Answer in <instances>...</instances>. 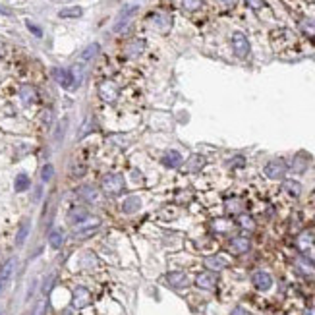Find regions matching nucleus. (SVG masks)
Returning a JSON list of instances; mask_svg holds the SVG:
<instances>
[{
	"label": "nucleus",
	"instance_id": "nucleus-20",
	"mask_svg": "<svg viewBox=\"0 0 315 315\" xmlns=\"http://www.w3.org/2000/svg\"><path fill=\"white\" fill-rule=\"evenodd\" d=\"M283 191L290 197H300L302 195V184L298 180H284Z\"/></svg>",
	"mask_w": 315,
	"mask_h": 315
},
{
	"label": "nucleus",
	"instance_id": "nucleus-44",
	"mask_svg": "<svg viewBox=\"0 0 315 315\" xmlns=\"http://www.w3.org/2000/svg\"><path fill=\"white\" fill-rule=\"evenodd\" d=\"M306 315H315V308H310V310L306 312Z\"/></svg>",
	"mask_w": 315,
	"mask_h": 315
},
{
	"label": "nucleus",
	"instance_id": "nucleus-30",
	"mask_svg": "<svg viewBox=\"0 0 315 315\" xmlns=\"http://www.w3.org/2000/svg\"><path fill=\"white\" fill-rule=\"evenodd\" d=\"M238 224L244 228V230H255V221H253V217H250V215H246V213H242L240 217H238Z\"/></svg>",
	"mask_w": 315,
	"mask_h": 315
},
{
	"label": "nucleus",
	"instance_id": "nucleus-40",
	"mask_svg": "<svg viewBox=\"0 0 315 315\" xmlns=\"http://www.w3.org/2000/svg\"><path fill=\"white\" fill-rule=\"evenodd\" d=\"M45 308H47V304H45V302H39L37 308H35V312H33V315H45Z\"/></svg>",
	"mask_w": 315,
	"mask_h": 315
},
{
	"label": "nucleus",
	"instance_id": "nucleus-10",
	"mask_svg": "<svg viewBox=\"0 0 315 315\" xmlns=\"http://www.w3.org/2000/svg\"><path fill=\"white\" fill-rule=\"evenodd\" d=\"M52 76L54 79L66 87V89H76V81H74V76H72V70H64V68H54L52 70Z\"/></svg>",
	"mask_w": 315,
	"mask_h": 315
},
{
	"label": "nucleus",
	"instance_id": "nucleus-8",
	"mask_svg": "<svg viewBox=\"0 0 315 315\" xmlns=\"http://www.w3.org/2000/svg\"><path fill=\"white\" fill-rule=\"evenodd\" d=\"M250 250H252V242L246 236H234L228 242V252L232 253V255H244Z\"/></svg>",
	"mask_w": 315,
	"mask_h": 315
},
{
	"label": "nucleus",
	"instance_id": "nucleus-29",
	"mask_svg": "<svg viewBox=\"0 0 315 315\" xmlns=\"http://www.w3.org/2000/svg\"><path fill=\"white\" fill-rule=\"evenodd\" d=\"M81 14H83V10L79 8V6H72V8H64L58 12V16L60 18H81Z\"/></svg>",
	"mask_w": 315,
	"mask_h": 315
},
{
	"label": "nucleus",
	"instance_id": "nucleus-14",
	"mask_svg": "<svg viewBox=\"0 0 315 315\" xmlns=\"http://www.w3.org/2000/svg\"><path fill=\"white\" fill-rule=\"evenodd\" d=\"M143 51H145V41L143 39H131L124 47V54L128 58H137V56H141Z\"/></svg>",
	"mask_w": 315,
	"mask_h": 315
},
{
	"label": "nucleus",
	"instance_id": "nucleus-6",
	"mask_svg": "<svg viewBox=\"0 0 315 315\" xmlns=\"http://www.w3.org/2000/svg\"><path fill=\"white\" fill-rule=\"evenodd\" d=\"M139 10V6L137 4H126L120 12H118V18H116V24H114V31H122L124 27H126L128 24L133 20V16H135V12Z\"/></svg>",
	"mask_w": 315,
	"mask_h": 315
},
{
	"label": "nucleus",
	"instance_id": "nucleus-13",
	"mask_svg": "<svg viewBox=\"0 0 315 315\" xmlns=\"http://www.w3.org/2000/svg\"><path fill=\"white\" fill-rule=\"evenodd\" d=\"M166 283L168 286H172V288H176V290H182V288H186L189 284V279L186 273H182V271H170L168 275H166Z\"/></svg>",
	"mask_w": 315,
	"mask_h": 315
},
{
	"label": "nucleus",
	"instance_id": "nucleus-24",
	"mask_svg": "<svg viewBox=\"0 0 315 315\" xmlns=\"http://www.w3.org/2000/svg\"><path fill=\"white\" fill-rule=\"evenodd\" d=\"M20 97H22V101L26 103V105H31L37 101V91H35V87L31 85H24L22 89H20Z\"/></svg>",
	"mask_w": 315,
	"mask_h": 315
},
{
	"label": "nucleus",
	"instance_id": "nucleus-25",
	"mask_svg": "<svg viewBox=\"0 0 315 315\" xmlns=\"http://www.w3.org/2000/svg\"><path fill=\"white\" fill-rule=\"evenodd\" d=\"M300 29L302 33L306 35V37H315V20L312 18H304V20H300Z\"/></svg>",
	"mask_w": 315,
	"mask_h": 315
},
{
	"label": "nucleus",
	"instance_id": "nucleus-4",
	"mask_svg": "<svg viewBox=\"0 0 315 315\" xmlns=\"http://www.w3.org/2000/svg\"><path fill=\"white\" fill-rule=\"evenodd\" d=\"M118 85L114 83V81H110V79H105V81H101L99 83V97L106 103V105H114L116 101H118Z\"/></svg>",
	"mask_w": 315,
	"mask_h": 315
},
{
	"label": "nucleus",
	"instance_id": "nucleus-16",
	"mask_svg": "<svg viewBox=\"0 0 315 315\" xmlns=\"http://www.w3.org/2000/svg\"><path fill=\"white\" fill-rule=\"evenodd\" d=\"M91 215H89V211L85 209V207H72L70 209V213H68V221L72 222V224H81L83 221H87Z\"/></svg>",
	"mask_w": 315,
	"mask_h": 315
},
{
	"label": "nucleus",
	"instance_id": "nucleus-12",
	"mask_svg": "<svg viewBox=\"0 0 315 315\" xmlns=\"http://www.w3.org/2000/svg\"><path fill=\"white\" fill-rule=\"evenodd\" d=\"M203 263H205L207 271H211V273H221L228 267V259L224 255H209V257H205Z\"/></svg>",
	"mask_w": 315,
	"mask_h": 315
},
{
	"label": "nucleus",
	"instance_id": "nucleus-21",
	"mask_svg": "<svg viewBox=\"0 0 315 315\" xmlns=\"http://www.w3.org/2000/svg\"><path fill=\"white\" fill-rule=\"evenodd\" d=\"M12 273H14V259L6 261V265H4V267H2V271H0V294L4 292V286H6V283L10 281Z\"/></svg>",
	"mask_w": 315,
	"mask_h": 315
},
{
	"label": "nucleus",
	"instance_id": "nucleus-45",
	"mask_svg": "<svg viewBox=\"0 0 315 315\" xmlns=\"http://www.w3.org/2000/svg\"><path fill=\"white\" fill-rule=\"evenodd\" d=\"M0 263H2V252H0Z\"/></svg>",
	"mask_w": 315,
	"mask_h": 315
},
{
	"label": "nucleus",
	"instance_id": "nucleus-36",
	"mask_svg": "<svg viewBox=\"0 0 315 315\" xmlns=\"http://www.w3.org/2000/svg\"><path fill=\"white\" fill-rule=\"evenodd\" d=\"M52 174H54L52 164H45V166H43V172H41V180H43V182H49V180L52 178Z\"/></svg>",
	"mask_w": 315,
	"mask_h": 315
},
{
	"label": "nucleus",
	"instance_id": "nucleus-3",
	"mask_svg": "<svg viewBox=\"0 0 315 315\" xmlns=\"http://www.w3.org/2000/svg\"><path fill=\"white\" fill-rule=\"evenodd\" d=\"M286 170H288V164L284 162L283 158H273L265 164L263 168V174L269 178V180H283L286 176Z\"/></svg>",
	"mask_w": 315,
	"mask_h": 315
},
{
	"label": "nucleus",
	"instance_id": "nucleus-42",
	"mask_svg": "<svg viewBox=\"0 0 315 315\" xmlns=\"http://www.w3.org/2000/svg\"><path fill=\"white\" fill-rule=\"evenodd\" d=\"M230 315H252V314H250L248 310H244V308H234Z\"/></svg>",
	"mask_w": 315,
	"mask_h": 315
},
{
	"label": "nucleus",
	"instance_id": "nucleus-32",
	"mask_svg": "<svg viewBox=\"0 0 315 315\" xmlns=\"http://www.w3.org/2000/svg\"><path fill=\"white\" fill-rule=\"evenodd\" d=\"M312 242H314V236L310 232H306L298 238V248L300 250H312Z\"/></svg>",
	"mask_w": 315,
	"mask_h": 315
},
{
	"label": "nucleus",
	"instance_id": "nucleus-9",
	"mask_svg": "<svg viewBox=\"0 0 315 315\" xmlns=\"http://www.w3.org/2000/svg\"><path fill=\"white\" fill-rule=\"evenodd\" d=\"M252 283L259 292H267V290H271V286H273V277H271V273L259 269V271H255L252 275Z\"/></svg>",
	"mask_w": 315,
	"mask_h": 315
},
{
	"label": "nucleus",
	"instance_id": "nucleus-23",
	"mask_svg": "<svg viewBox=\"0 0 315 315\" xmlns=\"http://www.w3.org/2000/svg\"><path fill=\"white\" fill-rule=\"evenodd\" d=\"M62 242H64V232L60 228H54V230H51V234H49V244H51V248H54V250H58V248H62Z\"/></svg>",
	"mask_w": 315,
	"mask_h": 315
},
{
	"label": "nucleus",
	"instance_id": "nucleus-5",
	"mask_svg": "<svg viewBox=\"0 0 315 315\" xmlns=\"http://www.w3.org/2000/svg\"><path fill=\"white\" fill-rule=\"evenodd\" d=\"M91 304V292L85 286H76L72 292V308L74 310H83Z\"/></svg>",
	"mask_w": 315,
	"mask_h": 315
},
{
	"label": "nucleus",
	"instance_id": "nucleus-15",
	"mask_svg": "<svg viewBox=\"0 0 315 315\" xmlns=\"http://www.w3.org/2000/svg\"><path fill=\"white\" fill-rule=\"evenodd\" d=\"M160 162H162L166 168H178V166L182 164V155H180V151H176V149H168V151L162 155Z\"/></svg>",
	"mask_w": 315,
	"mask_h": 315
},
{
	"label": "nucleus",
	"instance_id": "nucleus-43",
	"mask_svg": "<svg viewBox=\"0 0 315 315\" xmlns=\"http://www.w3.org/2000/svg\"><path fill=\"white\" fill-rule=\"evenodd\" d=\"M219 2H221L224 8H232V6H234L238 0H219Z\"/></svg>",
	"mask_w": 315,
	"mask_h": 315
},
{
	"label": "nucleus",
	"instance_id": "nucleus-17",
	"mask_svg": "<svg viewBox=\"0 0 315 315\" xmlns=\"http://www.w3.org/2000/svg\"><path fill=\"white\" fill-rule=\"evenodd\" d=\"M122 211L126 215H133L137 211H141V197L139 195H128L122 203Z\"/></svg>",
	"mask_w": 315,
	"mask_h": 315
},
{
	"label": "nucleus",
	"instance_id": "nucleus-27",
	"mask_svg": "<svg viewBox=\"0 0 315 315\" xmlns=\"http://www.w3.org/2000/svg\"><path fill=\"white\" fill-rule=\"evenodd\" d=\"M29 186H31V180H29L27 174H18L16 176V180H14V189L16 191H26V189H29Z\"/></svg>",
	"mask_w": 315,
	"mask_h": 315
},
{
	"label": "nucleus",
	"instance_id": "nucleus-31",
	"mask_svg": "<svg viewBox=\"0 0 315 315\" xmlns=\"http://www.w3.org/2000/svg\"><path fill=\"white\" fill-rule=\"evenodd\" d=\"M97 257H95V253L91 252H85L83 253V257H81V267H85V269H93L97 267Z\"/></svg>",
	"mask_w": 315,
	"mask_h": 315
},
{
	"label": "nucleus",
	"instance_id": "nucleus-7",
	"mask_svg": "<svg viewBox=\"0 0 315 315\" xmlns=\"http://www.w3.org/2000/svg\"><path fill=\"white\" fill-rule=\"evenodd\" d=\"M232 51L238 58H246L250 54V41L242 31H236L232 35Z\"/></svg>",
	"mask_w": 315,
	"mask_h": 315
},
{
	"label": "nucleus",
	"instance_id": "nucleus-22",
	"mask_svg": "<svg viewBox=\"0 0 315 315\" xmlns=\"http://www.w3.org/2000/svg\"><path fill=\"white\" fill-rule=\"evenodd\" d=\"M79 197L83 201H87V203H95L99 199V191L93 186H83V188L79 189Z\"/></svg>",
	"mask_w": 315,
	"mask_h": 315
},
{
	"label": "nucleus",
	"instance_id": "nucleus-18",
	"mask_svg": "<svg viewBox=\"0 0 315 315\" xmlns=\"http://www.w3.org/2000/svg\"><path fill=\"white\" fill-rule=\"evenodd\" d=\"M224 209H226V213H230V215H242L244 201H242L240 197L232 195V197H228V199L224 201Z\"/></svg>",
	"mask_w": 315,
	"mask_h": 315
},
{
	"label": "nucleus",
	"instance_id": "nucleus-41",
	"mask_svg": "<svg viewBox=\"0 0 315 315\" xmlns=\"http://www.w3.org/2000/svg\"><path fill=\"white\" fill-rule=\"evenodd\" d=\"M130 176H131V178H135V182H141V180H143V176H141V172H139L137 168H133V170L130 172Z\"/></svg>",
	"mask_w": 315,
	"mask_h": 315
},
{
	"label": "nucleus",
	"instance_id": "nucleus-2",
	"mask_svg": "<svg viewBox=\"0 0 315 315\" xmlns=\"http://www.w3.org/2000/svg\"><path fill=\"white\" fill-rule=\"evenodd\" d=\"M147 24L158 33H168L172 27V16L166 12H153L147 16Z\"/></svg>",
	"mask_w": 315,
	"mask_h": 315
},
{
	"label": "nucleus",
	"instance_id": "nucleus-39",
	"mask_svg": "<svg viewBox=\"0 0 315 315\" xmlns=\"http://www.w3.org/2000/svg\"><path fill=\"white\" fill-rule=\"evenodd\" d=\"M244 162H246V158L244 157H234L230 160V166H234V168H240V166H244Z\"/></svg>",
	"mask_w": 315,
	"mask_h": 315
},
{
	"label": "nucleus",
	"instance_id": "nucleus-1",
	"mask_svg": "<svg viewBox=\"0 0 315 315\" xmlns=\"http://www.w3.org/2000/svg\"><path fill=\"white\" fill-rule=\"evenodd\" d=\"M124 186H126L124 176L118 174V172H108V174H105L103 180H101V188H103L105 193H108V195H118L120 191H124Z\"/></svg>",
	"mask_w": 315,
	"mask_h": 315
},
{
	"label": "nucleus",
	"instance_id": "nucleus-33",
	"mask_svg": "<svg viewBox=\"0 0 315 315\" xmlns=\"http://www.w3.org/2000/svg\"><path fill=\"white\" fill-rule=\"evenodd\" d=\"M27 234H29V221L22 222V226H20V232H18V238H16V244H18V246H22V244L26 242Z\"/></svg>",
	"mask_w": 315,
	"mask_h": 315
},
{
	"label": "nucleus",
	"instance_id": "nucleus-35",
	"mask_svg": "<svg viewBox=\"0 0 315 315\" xmlns=\"http://www.w3.org/2000/svg\"><path fill=\"white\" fill-rule=\"evenodd\" d=\"M72 76H74V81H76V87L81 83V79H83V68L79 66V64H76L74 68H72Z\"/></svg>",
	"mask_w": 315,
	"mask_h": 315
},
{
	"label": "nucleus",
	"instance_id": "nucleus-34",
	"mask_svg": "<svg viewBox=\"0 0 315 315\" xmlns=\"http://www.w3.org/2000/svg\"><path fill=\"white\" fill-rule=\"evenodd\" d=\"M203 2H205V0H182V6H184V10H188V12H195V10H199V8L203 6Z\"/></svg>",
	"mask_w": 315,
	"mask_h": 315
},
{
	"label": "nucleus",
	"instance_id": "nucleus-19",
	"mask_svg": "<svg viewBox=\"0 0 315 315\" xmlns=\"http://www.w3.org/2000/svg\"><path fill=\"white\" fill-rule=\"evenodd\" d=\"M205 164H207L205 157H201V155H191V157L188 158V162H186V166H184V170H186V172H199Z\"/></svg>",
	"mask_w": 315,
	"mask_h": 315
},
{
	"label": "nucleus",
	"instance_id": "nucleus-26",
	"mask_svg": "<svg viewBox=\"0 0 315 315\" xmlns=\"http://www.w3.org/2000/svg\"><path fill=\"white\" fill-rule=\"evenodd\" d=\"M211 228L215 230V232H219V234H226L230 228H232V222L228 221V219H215V221L211 222Z\"/></svg>",
	"mask_w": 315,
	"mask_h": 315
},
{
	"label": "nucleus",
	"instance_id": "nucleus-11",
	"mask_svg": "<svg viewBox=\"0 0 315 315\" xmlns=\"http://www.w3.org/2000/svg\"><path fill=\"white\" fill-rule=\"evenodd\" d=\"M195 286L201 288V290H215V286H217V277H215V273L203 271V273L195 275Z\"/></svg>",
	"mask_w": 315,
	"mask_h": 315
},
{
	"label": "nucleus",
	"instance_id": "nucleus-28",
	"mask_svg": "<svg viewBox=\"0 0 315 315\" xmlns=\"http://www.w3.org/2000/svg\"><path fill=\"white\" fill-rule=\"evenodd\" d=\"M99 51H101V47H99L97 43H91L89 47H85V49H83V52H81V60H83V62L93 60L95 56L99 54Z\"/></svg>",
	"mask_w": 315,
	"mask_h": 315
},
{
	"label": "nucleus",
	"instance_id": "nucleus-38",
	"mask_svg": "<svg viewBox=\"0 0 315 315\" xmlns=\"http://www.w3.org/2000/svg\"><path fill=\"white\" fill-rule=\"evenodd\" d=\"M26 26H27V29L31 33H35L37 37H43V31H41V27H37L35 24H31V22H26Z\"/></svg>",
	"mask_w": 315,
	"mask_h": 315
},
{
	"label": "nucleus",
	"instance_id": "nucleus-37",
	"mask_svg": "<svg viewBox=\"0 0 315 315\" xmlns=\"http://www.w3.org/2000/svg\"><path fill=\"white\" fill-rule=\"evenodd\" d=\"M244 2H246V6H248V8H252V10H255V12L265 8V0H244Z\"/></svg>",
	"mask_w": 315,
	"mask_h": 315
}]
</instances>
